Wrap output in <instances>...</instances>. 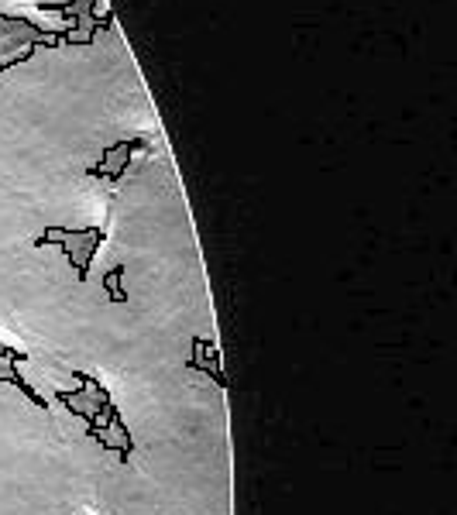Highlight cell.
<instances>
[{"instance_id":"cell-1","label":"cell","mask_w":457,"mask_h":515,"mask_svg":"<svg viewBox=\"0 0 457 515\" xmlns=\"http://www.w3.org/2000/svg\"><path fill=\"white\" fill-rule=\"evenodd\" d=\"M38 248L45 244H59L62 255L69 258V265L76 268V279L86 282L90 279V265H93V255L100 251L104 244V231L100 227H83V231H66V227H49L42 237H38Z\"/></svg>"},{"instance_id":"cell-2","label":"cell","mask_w":457,"mask_h":515,"mask_svg":"<svg viewBox=\"0 0 457 515\" xmlns=\"http://www.w3.org/2000/svg\"><path fill=\"white\" fill-rule=\"evenodd\" d=\"M128 272L124 265H117V268H110V272L104 275V285H107V296L114 299V303H128V289L121 285V275Z\"/></svg>"}]
</instances>
